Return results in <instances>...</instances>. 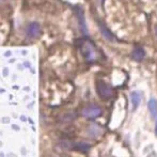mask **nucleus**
<instances>
[{"label": "nucleus", "mask_w": 157, "mask_h": 157, "mask_svg": "<svg viewBox=\"0 0 157 157\" xmlns=\"http://www.w3.org/2000/svg\"><path fill=\"white\" fill-rule=\"evenodd\" d=\"M96 91L97 94L99 95V97L103 99L110 98L112 96V94H113L112 88L107 82H105L103 80H98L96 82Z\"/></svg>", "instance_id": "nucleus-1"}, {"label": "nucleus", "mask_w": 157, "mask_h": 157, "mask_svg": "<svg viewBox=\"0 0 157 157\" xmlns=\"http://www.w3.org/2000/svg\"><path fill=\"white\" fill-rule=\"evenodd\" d=\"M81 52L82 55L88 61H94L96 58V52H95L94 45L90 42H85L81 45Z\"/></svg>", "instance_id": "nucleus-2"}, {"label": "nucleus", "mask_w": 157, "mask_h": 157, "mask_svg": "<svg viewBox=\"0 0 157 157\" xmlns=\"http://www.w3.org/2000/svg\"><path fill=\"white\" fill-rule=\"evenodd\" d=\"M101 114V109L97 106H89L82 110V116L87 119H96Z\"/></svg>", "instance_id": "nucleus-3"}, {"label": "nucleus", "mask_w": 157, "mask_h": 157, "mask_svg": "<svg viewBox=\"0 0 157 157\" xmlns=\"http://www.w3.org/2000/svg\"><path fill=\"white\" fill-rule=\"evenodd\" d=\"M41 33V28H40V25L35 21L33 23H30L29 25L27 26V29H26V34H27L28 37H31V39H35Z\"/></svg>", "instance_id": "nucleus-4"}, {"label": "nucleus", "mask_w": 157, "mask_h": 157, "mask_svg": "<svg viewBox=\"0 0 157 157\" xmlns=\"http://www.w3.org/2000/svg\"><path fill=\"white\" fill-rule=\"evenodd\" d=\"M98 28H99V31L103 34V36L105 37L107 41L109 42H117V39H116V35L113 34L107 27L104 23L101 21H98Z\"/></svg>", "instance_id": "nucleus-5"}, {"label": "nucleus", "mask_w": 157, "mask_h": 157, "mask_svg": "<svg viewBox=\"0 0 157 157\" xmlns=\"http://www.w3.org/2000/svg\"><path fill=\"white\" fill-rule=\"evenodd\" d=\"M76 15H77V18H78L79 27H80L81 32L83 34H87L88 30H87V25H86V21H85V14H83V11L80 6H77L76 8Z\"/></svg>", "instance_id": "nucleus-6"}, {"label": "nucleus", "mask_w": 157, "mask_h": 157, "mask_svg": "<svg viewBox=\"0 0 157 157\" xmlns=\"http://www.w3.org/2000/svg\"><path fill=\"white\" fill-rule=\"evenodd\" d=\"M130 56H132V60L140 62V61H142L143 59L145 58V50L143 49L142 47H135L134 49H132Z\"/></svg>", "instance_id": "nucleus-7"}, {"label": "nucleus", "mask_w": 157, "mask_h": 157, "mask_svg": "<svg viewBox=\"0 0 157 157\" xmlns=\"http://www.w3.org/2000/svg\"><path fill=\"white\" fill-rule=\"evenodd\" d=\"M130 101H132V111L137 109L140 105L141 101V93L138 91H134L130 93Z\"/></svg>", "instance_id": "nucleus-8"}, {"label": "nucleus", "mask_w": 157, "mask_h": 157, "mask_svg": "<svg viewBox=\"0 0 157 157\" xmlns=\"http://www.w3.org/2000/svg\"><path fill=\"white\" fill-rule=\"evenodd\" d=\"M103 134V129H101V126L96 125V124H92L89 126L88 128V135L90 137H93V138H96V137H99Z\"/></svg>", "instance_id": "nucleus-9"}, {"label": "nucleus", "mask_w": 157, "mask_h": 157, "mask_svg": "<svg viewBox=\"0 0 157 157\" xmlns=\"http://www.w3.org/2000/svg\"><path fill=\"white\" fill-rule=\"evenodd\" d=\"M147 107H149L150 113L153 118H156L157 117V101L155 98H151L149 101V104H147Z\"/></svg>", "instance_id": "nucleus-10"}, {"label": "nucleus", "mask_w": 157, "mask_h": 157, "mask_svg": "<svg viewBox=\"0 0 157 157\" xmlns=\"http://www.w3.org/2000/svg\"><path fill=\"white\" fill-rule=\"evenodd\" d=\"M73 149L77 150V151H79V152H87L90 150V145L85 142H78L73 147Z\"/></svg>", "instance_id": "nucleus-11"}, {"label": "nucleus", "mask_w": 157, "mask_h": 157, "mask_svg": "<svg viewBox=\"0 0 157 157\" xmlns=\"http://www.w3.org/2000/svg\"><path fill=\"white\" fill-rule=\"evenodd\" d=\"M104 1H105V0H99V3H101V6H104Z\"/></svg>", "instance_id": "nucleus-12"}, {"label": "nucleus", "mask_w": 157, "mask_h": 157, "mask_svg": "<svg viewBox=\"0 0 157 157\" xmlns=\"http://www.w3.org/2000/svg\"><path fill=\"white\" fill-rule=\"evenodd\" d=\"M155 132H156V135H157V121H156V127H155Z\"/></svg>", "instance_id": "nucleus-13"}, {"label": "nucleus", "mask_w": 157, "mask_h": 157, "mask_svg": "<svg viewBox=\"0 0 157 157\" xmlns=\"http://www.w3.org/2000/svg\"><path fill=\"white\" fill-rule=\"evenodd\" d=\"M156 34H157V27H156Z\"/></svg>", "instance_id": "nucleus-14"}]
</instances>
